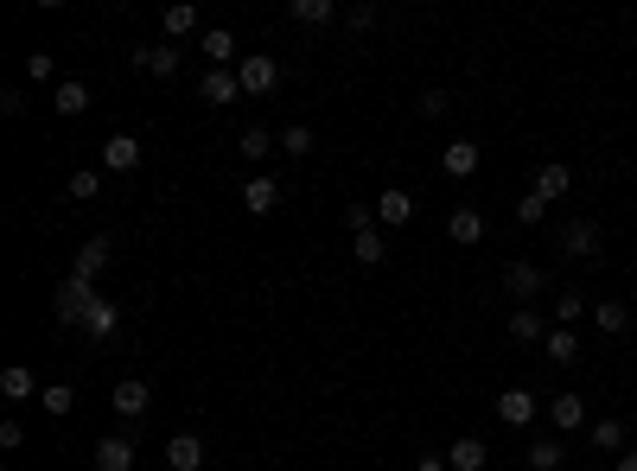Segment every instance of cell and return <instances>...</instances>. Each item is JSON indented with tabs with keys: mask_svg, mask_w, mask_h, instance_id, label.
<instances>
[{
	"mask_svg": "<svg viewBox=\"0 0 637 471\" xmlns=\"http://www.w3.org/2000/svg\"><path fill=\"white\" fill-rule=\"evenodd\" d=\"M96 300H102V293H96L90 281H64L58 293H51V312H58V325H83Z\"/></svg>",
	"mask_w": 637,
	"mask_h": 471,
	"instance_id": "obj_1",
	"label": "cell"
},
{
	"mask_svg": "<svg viewBox=\"0 0 637 471\" xmlns=\"http://www.w3.org/2000/svg\"><path fill=\"white\" fill-rule=\"evenodd\" d=\"M504 293H510L516 306H536L542 293H548V274L536 268V261H510V268H504Z\"/></svg>",
	"mask_w": 637,
	"mask_h": 471,
	"instance_id": "obj_2",
	"label": "cell"
},
{
	"mask_svg": "<svg viewBox=\"0 0 637 471\" xmlns=\"http://www.w3.org/2000/svg\"><path fill=\"white\" fill-rule=\"evenodd\" d=\"M236 83H243V96H268L274 83H281V64H274L268 51H249V58L236 64Z\"/></svg>",
	"mask_w": 637,
	"mask_h": 471,
	"instance_id": "obj_3",
	"label": "cell"
},
{
	"mask_svg": "<svg viewBox=\"0 0 637 471\" xmlns=\"http://www.w3.org/2000/svg\"><path fill=\"white\" fill-rule=\"evenodd\" d=\"M109 408L122 414V421H141V414L153 408V389H147L141 376H122V382H115V395H109Z\"/></svg>",
	"mask_w": 637,
	"mask_h": 471,
	"instance_id": "obj_4",
	"label": "cell"
},
{
	"mask_svg": "<svg viewBox=\"0 0 637 471\" xmlns=\"http://www.w3.org/2000/svg\"><path fill=\"white\" fill-rule=\"evenodd\" d=\"M134 459H141V452H134L128 433H109V440H96V452H90L96 471H134Z\"/></svg>",
	"mask_w": 637,
	"mask_h": 471,
	"instance_id": "obj_5",
	"label": "cell"
},
{
	"mask_svg": "<svg viewBox=\"0 0 637 471\" xmlns=\"http://www.w3.org/2000/svg\"><path fill=\"white\" fill-rule=\"evenodd\" d=\"M561 255H574V261H593V255H599V223H587V217L561 223Z\"/></svg>",
	"mask_w": 637,
	"mask_h": 471,
	"instance_id": "obj_6",
	"label": "cell"
},
{
	"mask_svg": "<svg viewBox=\"0 0 637 471\" xmlns=\"http://www.w3.org/2000/svg\"><path fill=\"white\" fill-rule=\"evenodd\" d=\"M179 64H185L179 45H141L134 51V71H147V77H179Z\"/></svg>",
	"mask_w": 637,
	"mask_h": 471,
	"instance_id": "obj_7",
	"label": "cell"
},
{
	"mask_svg": "<svg viewBox=\"0 0 637 471\" xmlns=\"http://www.w3.org/2000/svg\"><path fill=\"white\" fill-rule=\"evenodd\" d=\"M587 440H593V452H612V459H618V452H631V446H625L631 427L612 421V414H599V421H587Z\"/></svg>",
	"mask_w": 637,
	"mask_h": 471,
	"instance_id": "obj_8",
	"label": "cell"
},
{
	"mask_svg": "<svg viewBox=\"0 0 637 471\" xmlns=\"http://www.w3.org/2000/svg\"><path fill=\"white\" fill-rule=\"evenodd\" d=\"M102 268H109V236H90V242L77 249V261H71V281H90V287H96Z\"/></svg>",
	"mask_w": 637,
	"mask_h": 471,
	"instance_id": "obj_9",
	"label": "cell"
},
{
	"mask_svg": "<svg viewBox=\"0 0 637 471\" xmlns=\"http://www.w3.org/2000/svg\"><path fill=\"white\" fill-rule=\"evenodd\" d=\"M166 465L172 471H204V440H198V433H172V440H166Z\"/></svg>",
	"mask_w": 637,
	"mask_h": 471,
	"instance_id": "obj_10",
	"label": "cell"
},
{
	"mask_svg": "<svg viewBox=\"0 0 637 471\" xmlns=\"http://www.w3.org/2000/svg\"><path fill=\"white\" fill-rule=\"evenodd\" d=\"M446 465H453V471H485V465H491V446L478 440V433H466V440L446 446Z\"/></svg>",
	"mask_w": 637,
	"mask_h": 471,
	"instance_id": "obj_11",
	"label": "cell"
},
{
	"mask_svg": "<svg viewBox=\"0 0 637 471\" xmlns=\"http://www.w3.org/2000/svg\"><path fill=\"white\" fill-rule=\"evenodd\" d=\"M160 26H166V45L192 39V32H198V7H192V0H172V7L160 13ZM198 39H204V32H198Z\"/></svg>",
	"mask_w": 637,
	"mask_h": 471,
	"instance_id": "obj_12",
	"label": "cell"
},
{
	"mask_svg": "<svg viewBox=\"0 0 637 471\" xmlns=\"http://www.w3.org/2000/svg\"><path fill=\"white\" fill-rule=\"evenodd\" d=\"M408 217H415V198H408L402 185H389L383 198H376V223H383V230H402Z\"/></svg>",
	"mask_w": 637,
	"mask_h": 471,
	"instance_id": "obj_13",
	"label": "cell"
},
{
	"mask_svg": "<svg viewBox=\"0 0 637 471\" xmlns=\"http://www.w3.org/2000/svg\"><path fill=\"white\" fill-rule=\"evenodd\" d=\"M141 166V141L134 134H109V147H102V172H134Z\"/></svg>",
	"mask_w": 637,
	"mask_h": 471,
	"instance_id": "obj_14",
	"label": "cell"
},
{
	"mask_svg": "<svg viewBox=\"0 0 637 471\" xmlns=\"http://www.w3.org/2000/svg\"><path fill=\"white\" fill-rule=\"evenodd\" d=\"M567 185H574V172H567L561 160H548V166H536V185L529 191H536L542 204H555V198H567Z\"/></svg>",
	"mask_w": 637,
	"mask_h": 471,
	"instance_id": "obj_15",
	"label": "cell"
},
{
	"mask_svg": "<svg viewBox=\"0 0 637 471\" xmlns=\"http://www.w3.org/2000/svg\"><path fill=\"white\" fill-rule=\"evenodd\" d=\"M548 421H555L561 433H574V427H587V401H580L574 389H561L555 401H548Z\"/></svg>",
	"mask_w": 637,
	"mask_h": 471,
	"instance_id": "obj_16",
	"label": "cell"
},
{
	"mask_svg": "<svg viewBox=\"0 0 637 471\" xmlns=\"http://www.w3.org/2000/svg\"><path fill=\"white\" fill-rule=\"evenodd\" d=\"M198 51L211 58V71H230V58H236V32H230V26H211V32L198 39Z\"/></svg>",
	"mask_w": 637,
	"mask_h": 471,
	"instance_id": "obj_17",
	"label": "cell"
},
{
	"mask_svg": "<svg viewBox=\"0 0 637 471\" xmlns=\"http://www.w3.org/2000/svg\"><path fill=\"white\" fill-rule=\"evenodd\" d=\"M510 338H516V344H542V338H548L542 306H516V312H510Z\"/></svg>",
	"mask_w": 637,
	"mask_h": 471,
	"instance_id": "obj_18",
	"label": "cell"
},
{
	"mask_svg": "<svg viewBox=\"0 0 637 471\" xmlns=\"http://www.w3.org/2000/svg\"><path fill=\"white\" fill-rule=\"evenodd\" d=\"M440 172H446V179H472V172H478V147L472 141H446Z\"/></svg>",
	"mask_w": 637,
	"mask_h": 471,
	"instance_id": "obj_19",
	"label": "cell"
},
{
	"mask_svg": "<svg viewBox=\"0 0 637 471\" xmlns=\"http://www.w3.org/2000/svg\"><path fill=\"white\" fill-rule=\"evenodd\" d=\"M198 96L211 102V109H223V102H236V96H243V83H236V71H204Z\"/></svg>",
	"mask_w": 637,
	"mask_h": 471,
	"instance_id": "obj_20",
	"label": "cell"
},
{
	"mask_svg": "<svg viewBox=\"0 0 637 471\" xmlns=\"http://www.w3.org/2000/svg\"><path fill=\"white\" fill-rule=\"evenodd\" d=\"M497 414H504L510 427H529V421H536V395H529V389H504V395H497Z\"/></svg>",
	"mask_w": 637,
	"mask_h": 471,
	"instance_id": "obj_21",
	"label": "cell"
},
{
	"mask_svg": "<svg viewBox=\"0 0 637 471\" xmlns=\"http://www.w3.org/2000/svg\"><path fill=\"white\" fill-rule=\"evenodd\" d=\"M0 395H7V401H32V395H45V389L32 382L26 363H7V370H0Z\"/></svg>",
	"mask_w": 637,
	"mask_h": 471,
	"instance_id": "obj_22",
	"label": "cell"
},
{
	"mask_svg": "<svg viewBox=\"0 0 637 471\" xmlns=\"http://www.w3.org/2000/svg\"><path fill=\"white\" fill-rule=\"evenodd\" d=\"M115 325H122V306H109V300H96V306H90V319H83L90 344H109V338H115Z\"/></svg>",
	"mask_w": 637,
	"mask_h": 471,
	"instance_id": "obj_23",
	"label": "cell"
},
{
	"mask_svg": "<svg viewBox=\"0 0 637 471\" xmlns=\"http://www.w3.org/2000/svg\"><path fill=\"white\" fill-rule=\"evenodd\" d=\"M274 204H281V185H274V179H249V185H243V211H249V217H268Z\"/></svg>",
	"mask_w": 637,
	"mask_h": 471,
	"instance_id": "obj_24",
	"label": "cell"
},
{
	"mask_svg": "<svg viewBox=\"0 0 637 471\" xmlns=\"http://www.w3.org/2000/svg\"><path fill=\"white\" fill-rule=\"evenodd\" d=\"M51 109H58V115H83V109H90V83L64 77L58 90H51Z\"/></svg>",
	"mask_w": 637,
	"mask_h": 471,
	"instance_id": "obj_25",
	"label": "cell"
},
{
	"mask_svg": "<svg viewBox=\"0 0 637 471\" xmlns=\"http://www.w3.org/2000/svg\"><path fill=\"white\" fill-rule=\"evenodd\" d=\"M523 465H529V471H561V465H567V446H561V440H529Z\"/></svg>",
	"mask_w": 637,
	"mask_h": 471,
	"instance_id": "obj_26",
	"label": "cell"
},
{
	"mask_svg": "<svg viewBox=\"0 0 637 471\" xmlns=\"http://www.w3.org/2000/svg\"><path fill=\"white\" fill-rule=\"evenodd\" d=\"M446 236H453V242H466V249H472V242H478V236H485V217H478V211H472V204H459V211H453V217H446Z\"/></svg>",
	"mask_w": 637,
	"mask_h": 471,
	"instance_id": "obj_27",
	"label": "cell"
},
{
	"mask_svg": "<svg viewBox=\"0 0 637 471\" xmlns=\"http://www.w3.org/2000/svg\"><path fill=\"white\" fill-rule=\"evenodd\" d=\"M593 319H599V331H606V338H625V331H631V306H625V300H599Z\"/></svg>",
	"mask_w": 637,
	"mask_h": 471,
	"instance_id": "obj_28",
	"label": "cell"
},
{
	"mask_svg": "<svg viewBox=\"0 0 637 471\" xmlns=\"http://www.w3.org/2000/svg\"><path fill=\"white\" fill-rule=\"evenodd\" d=\"M287 20H294V26H332L338 7H332V0H294V7H287Z\"/></svg>",
	"mask_w": 637,
	"mask_h": 471,
	"instance_id": "obj_29",
	"label": "cell"
},
{
	"mask_svg": "<svg viewBox=\"0 0 637 471\" xmlns=\"http://www.w3.org/2000/svg\"><path fill=\"white\" fill-rule=\"evenodd\" d=\"M39 408L51 414V421H64V414H71V408H77V389H71V382H45V395H39Z\"/></svg>",
	"mask_w": 637,
	"mask_h": 471,
	"instance_id": "obj_30",
	"label": "cell"
},
{
	"mask_svg": "<svg viewBox=\"0 0 637 471\" xmlns=\"http://www.w3.org/2000/svg\"><path fill=\"white\" fill-rule=\"evenodd\" d=\"M548 363H574L580 357V338H574V331H567V325H555V331H548Z\"/></svg>",
	"mask_w": 637,
	"mask_h": 471,
	"instance_id": "obj_31",
	"label": "cell"
},
{
	"mask_svg": "<svg viewBox=\"0 0 637 471\" xmlns=\"http://www.w3.org/2000/svg\"><path fill=\"white\" fill-rule=\"evenodd\" d=\"M351 255L364 261V268H376V261L389 255V242H383V230H364V236H351Z\"/></svg>",
	"mask_w": 637,
	"mask_h": 471,
	"instance_id": "obj_32",
	"label": "cell"
},
{
	"mask_svg": "<svg viewBox=\"0 0 637 471\" xmlns=\"http://www.w3.org/2000/svg\"><path fill=\"white\" fill-rule=\"evenodd\" d=\"M281 153H313V128H306V121H294V128H281Z\"/></svg>",
	"mask_w": 637,
	"mask_h": 471,
	"instance_id": "obj_33",
	"label": "cell"
},
{
	"mask_svg": "<svg viewBox=\"0 0 637 471\" xmlns=\"http://www.w3.org/2000/svg\"><path fill=\"white\" fill-rule=\"evenodd\" d=\"M71 198H83V204L102 198V172H96V166H90V172H71Z\"/></svg>",
	"mask_w": 637,
	"mask_h": 471,
	"instance_id": "obj_34",
	"label": "cell"
},
{
	"mask_svg": "<svg viewBox=\"0 0 637 471\" xmlns=\"http://www.w3.org/2000/svg\"><path fill=\"white\" fill-rule=\"evenodd\" d=\"M344 230H351V236L376 230V204H344Z\"/></svg>",
	"mask_w": 637,
	"mask_h": 471,
	"instance_id": "obj_35",
	"label": "cell"
},
{
	"mask_svg": "<svg viewBox=\"0 0 637 471\" xmlns=\"http://www.w3.org/2000/svg\"><path fill=\"white\" fill-rule=\"evenodd\" d=\"M587 312H593V306H587V300H580V293H555V319H561V325H574V319H587Z\"/></svg>",
	"mask_w": 637,
	"mask_h": 471,
	"instance_id": "obj_36",
	"label": "cell"
},
{
	"mask_svg": "<svg viewBox=\"0 0 637 471\" xmlns=\"http://www.w3.org/2000/svg\"><path fill=\"white\" fill-rule=\"evenodd\" d=\"M542 217H548V204L536 198V191H523V198H516V223H529V230H536Z\"/></svg>",
	"mask_w": 637,
	"mask_h": 471,
	"instance_id": "obj_37",
	"label": "cell"
},
{
	"mask_svg": "<svg viewBox=\"0 0 637 471\" xmlns=\"http://www.w3.org/2000/svg\"><path fill=\"white\" fill-rule=\"evenodd\" d=\"M26 77H32V83H51V77H58V64H51V51H32V58H26Z\"/></svg>",
	"mask_w": 637,
	"mask_h": 471,
	"instance_id": "obj_38",
	"label": "cell"
},
{
	"mask_svg": "<svg viewBox=\"0 0 637 471\" xmlns=\"http://www.w3.org/2000/svg\"><path fill=\"white\" fill-rule=\"evenodd\" d=\"M274 141H268V128H243V160H262Z\"/></svg>",
	"mask_w": 637,
	"mask_h": 471,
	"instance_id": "obj_39",
	"label": "cell"
},
{
	"mask_svg": "<svg viewBox=\"0 0 637 471\" xmlns=\"http://www.w3.org/2000/svg\"><path fill=\"white\" fill-rule=\"evenodd\" d=\"M446 109H453V96H446V90H427V96H421V115H427V121H440Z\"/></svg>",
	"mask_w": 637,
	"mask_h": 471,
	"instance_id": "obj_40",
	"label": "cell"
},
{
	"mask_svg": "<svg viewBox=\"0 0 637 471\" xmlns=\"http://www.w3.org/2000/svg\"><path fill=\"white\" fill-rule=\"evenodd\" d=\"M344 26H351V32H370V26H376V7H351V13H344Z\"/></svg>",
	"mask_w": 637,
	"mask_h": 471,
	"instance_id": "obj_41",
	"label": "cell"
},
{
	"mask_svg": "<svg viewBox=\"0 0 637 471\" xmlns=\"http://www.w3.org/2000/svg\"><path fill=\"white\" fill-rule=\"evenodd\" d=\"M20 440H26V427H20V421H0V446L20 452Z\"/></svg>",
	"mask_w": 637,
	"mask_h": 471,
	"instance_id": "obj_42",
	"label": "cell"
},
{
	"mask_svg": "<svg viewBox=\"0 0 637 471\" xmlns=\"http://www.w3.org/2000/svg\"><path fill=\"white\" fill-rule=\"evenodd\" d=\"M0 115H26V96L20 90H0Z\"/></svg>",
	"mask_w": 637,
	"mask_h": 471,
	"instance_id": "obj_43",
	"label": "cell"
},
{
	"mask_svg": "<svg viewBox=\"0 0 637 471\" xmlns=\"http://www.w3.org/2000/svg\"><path fill=\"white\" fill-rule=\"evenodd\" d=\"M612 471H637V446H631V452H618V465H612Z\"/></svg>",
	"mask_w": 637,
	"mask_h": 471,
	"instance_id": "obj_44",
	"label": "cell"
},
{
	"mask_svg": "<svg viewBox=\"0 0 637 471\" xmlns=\"http://www.w3.org/2000/svg\"><path fill=\"white\" fill-rule=\"evenodd\" d=\"M415 471H453V465H446V459H421Z\"/></svg>",
	"mask_w": 637,
	"mask_h": 471,
	"instance_id": "obj_45",
	"label": "cell"
},
{
	"mask_svg": "<svg viewBox=\"0 0 637 471\" xmlns=\"http://www.w3.org/2000/svg\"><path fill=\"white\" fill-rule=\"evenodd\" d=\"M631 440H637V421H631Z\"/></svg>",
	"mask_w": 637,
	"mask_h": 471,
	"instance_id": "obj_46",
	"label": "cell"
}]
</instances>
